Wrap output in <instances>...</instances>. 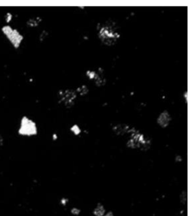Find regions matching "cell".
Instances as JSON below:
<instances>
[{
	"instance_id": "6da1fadb",
	"label": "cell",
	"mask_w": 195,
	"mask_h": 216,
	"mask_svg": "<svg viewBox=\"0 0 195 216\" xmlns=\"http://www.w3.org/2000/svg\"><path fill=\"white\" fill-rule=\"evenodd\" d=\"M1 30L15 49H18L20 48L24 39V36L17 29L14 28L11 25L6 24L2 26Z\"/></svg>"
},
{
	"instance_id": "7a4b0ae2",
	"label": "cell",
	"mask_w": 195,
	"mask_h": 216,
	"mask_svg": "<svg viewBox=\"0 0 195 216\" xmlns=\"http://www.w3.org/2000/svg\"><path fill=\"white\" fill-rule=\"evenodd\" d=\"M37 125L35 121L26 116L22 117L18 130L19 135L25 137H31L37 135Z\"/></svg>"
},
{
	"instance_id": "3957f363",
	"label": "cell",
	"mask_w": 195,
	"mask_h": 216,
	"mask_svg": "<svg viewBox=\"0 0 195 216\" xmlns=\"http://www.w3.org/2000/svg\"><path fill=\"white\" fill-rule=\"evenodd\" d=\"M76 97V92L70 89H61L57 93L58 102L67 108L73 105Z\"/></svg>"
},
{
	"instance_id": "277c9868",
	"label": "cell",
	"mask_w": 195,
	"mask_h": 216,
	"mask_svg": "<svg viewBox=\"0 0 195 216\" xmlns=\"http://www.w3.org/2000/svg\"><path fill=\"white\" fill-rule=\"evenodd\" d=\"M170 121V117L169 113L167 112H164L163 113L160 115L157 120V122L159 124L160 126L163 128H165L167 126H168Z\"/></svg>"
},
{
	"instance_id": "5b68a950",
	"label": "cell",
	"mask_w": 195,
	"mask_h": 216,
	"mask_svg": "<svg viewBox=\"0 0 195 216\" xmlns=\"http://www.w3.org/2000/svg\"><path fill=\"white\" fill-rule=\"evenodd\" d=\"M43 21V18L40 16H35L29 18L26 22V25L30 28H35L39 26Z\"/></svg>"
},
{
	"instance_id": "8992f818",
	"label": "cell",
	"mask_w": 195,
	"mask_h": 216,
	"mask_svg": "<svg viewBox=\"0 0 195 216\" xmlns=\"http://www.w3.org/2000/svg\"><path fill=\"white\" fill-rule=\"evenodd\" d=\"M105 212V210L104 206L101 204H99L94 210V214L97 216H103Z\"/></svg>"
},
{
	"instance_id": "52a82bcc",
	"label": "cell",
	"mask_w": 195,
	"mask_h": 216,
	"mask_svg": "<svg viewBox=\"0 0 195 216\" xmlns=\"http://www.w3.org/2000/svg\"><path fill=\"white\" fill-rule=\"evenodd\" d=\"M49 35V33L48 30H43V31L40 33L39 37V41L40 42L44 41L48 37Z\"/></svg>"
},
{
	"instance_id": "ba28073f",
	"label": "cell",
	"mask_w": 195,
	"mask_h": 216,
	"mask_svg": "<svg viewBox=\"0 0 195 216\" xmlns=\"http://www.w3.org/2000/svg\"><path fill=\"white\" fill-rule=\"evenodd\" d=\"M13 19V15L11 12H7L4 16V20L5 22L8 24L12 22V20Z\"/></svg>"
},
{
	"instance_id": "9c48e42d",
	"label": "cell",
	"mask_w": 195,
	"mask_h": 216,
	"mask_svg": "<svg viewBox=\"0 0 195 216\" xmlns=\"http://www.w3.org/2000/svg\"><path fill=\"white\" fill-rule=\"evenodd\" d=\"M72 213L73 214L77 215V214H79V213H80V210H79L78 209H76V208H73V209L72 210Z\"/></svg>"
},
{
	"instance_id": "30bf717a",
	"label": "cell",
	"mask_w": 195,
	"mask_h": 216,
	"mask_svg": "<svg viewBox=\"0 0 195 216\" xmlns=\"http://www.w3.org/2000/svg\"><path fill=\"white\" fill-rule=\"evenodd\" d=\"M104 216H114V214H113V213H112L109 212L108 213V214H106V215Z\"/></svg>"
},
{
	"instance_id": "8fae6325",
	"label": "cell",
	"mask_w": 195,
	"mask_h": 216,
	"mask_svg": "<svg viewBox=\"0 0 195 216\" xmlns=\"http://www.w3.org/2000/svg\"><path fill=\"white\" fill-rule=\"evenodd\" d=\"M2 138H1V136H0V144H1V140H2Z\"/></svg>"
}]
</instances>
